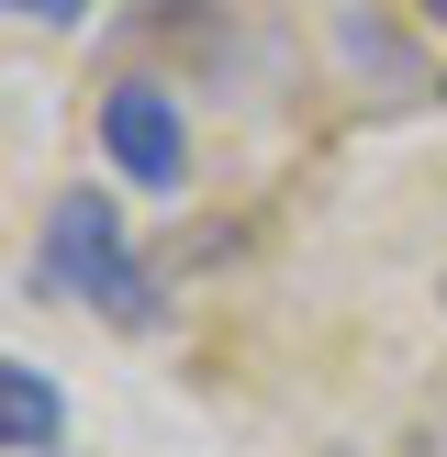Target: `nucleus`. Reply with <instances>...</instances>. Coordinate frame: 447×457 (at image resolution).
I'll use <instances>...</instances> for the list:
<instances>
[{
	"instance_id": "nucleus-1",
	"label": "nucleus",
	"mask_w": 447,
	"mask_h": 457,
	"mask_svg": "<svg viewBox=\"0 0 447 457\" xmlns=\"http://www.w3.org/2000/svg\"><path fill=\"white\" fill-rule=\"evenodd\" d=\"M89 145H101L112 179H134L146 201H179L190 190V112L156 67H112L101 101H89Z\"/></svg>"
},
{
	"instance_id": "nucleus-2",
	"label": "nucleus",
	"mask_w": 447,
	"mask_h": 457,
	"mask_svg": "<svg viewBox=\"0 0 447 457\" xmlns=\"http://www.w3.org/2000/svg\"><path fill=\"white\" fill-rule=\"evenodd\" d=\"M45 257H34V290L45 302H101L112 279L134 268V245H123V212H112L101 190H56L45 201Z\"/></svg>"
},
{
	"instance_id": "nucleus-3",
	"label": "nucleus",
	"mask_w": 447,
	"mask_h": 457,
	"mask_svg": "<svg viewBox=\"0 0 447 457\" xmlns=\"http://www.w3.org/2000/svg\"><path fill=\"white\" fill-rule=\"evenodd\" d=\"M0 446H12V457H56L67 446V391L34 369V357L0 369Z\"/></svg>"
},
{
	"instance_id": "nucleus-4",
	"label": "nucleus",
	"mask_w": 447,
	"mask_h": 457,
	"mask_svg": "<svg viewBox=\"0 0 447 457\" xmlns=\"http://www.w3.org/2000/svg\"><path fill=\"white\" fill-rule=\"evenodd\" d=\"M101 0H12V22H45V34H67V22H89Z\"/></svg>"
},
{
	"instance_id": "nucleus-5",
	"label": "nucleus",
	"mask_w": 447,
	"mask_h": 457,
	"mask_svg": "<svg viewBox=\"0 0 447 457\" xmlns=\"http://www.w3.org/2000/svg\"><path fill=\"white\" fill-rule=\"evenodd\" d=\"M414 12H425V22H447V0H414Z\"/></svg>"
}]
</instances>
